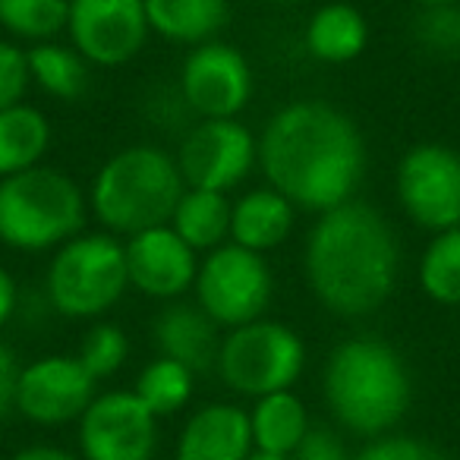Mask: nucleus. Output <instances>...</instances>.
Segmentation results:
<instances>
[{"instance_id":"f03ea898","label":"nucleus","mask_w":460,"mask_h":460,"mask_svg":"<svg viewBox=\"0 0 460 460\" xmlns=\"http://www.w3.org/2000/svg\"><path fill=\"white\" fill-rule=\"evenodd\" d=\"M303 271L313 296L341 319H363L391 300L401 278V243L388 217L369 202L315 215L303 246Z\"/></svg>"},{"instance_id":"7ed1b4c3","label":"nucleus","mask_w":460,"mask_h":460,"mask_svg":"<svg viewBox=\"0 0 460 460\" xmlns=\"http://www.w3.org/2000/svg\"><path fill=\"white\" fill-rule=\"evenodd\" d=\"M322 397L344 432L369 441L403 422L413 403V378L394 344L357 334L328 353Z\"/></svg>"},{"instance_id":"9d476101","label":"nucleus","mask_w":460,"mask_h":460,"mask_svg":"<svg viewBox=\"0 0 460 460\" xmlns=\"http://www.w3.org/2000/svg\"><path fill=\"white\" fill-rule=\"evenodd\" d=\"M173 158L192 190L234 192L259 167V139L240 117L196 120Z\"/></svg>"},{"instance_id":"c756f323","label":"nucleus","mask_w":460,"mask_h":460,"mask_svg":"<svg viewBox=\"0 0 460 460\" xmlns=\"http://www.w3.org/2000/svg\"><path fill=\"white\" fill-rule=\"evenodd\" d=\"M350 460H451L432 447L429 441L413 438V435H401V432H388L369 438Z\"/></svg>"},{"instance_id":"aec40b11","label":"nucleus","mask_w":460,"mask_h":460,"mask_svg":"<svg viewBox=\"0 0 460 460\" xmlns=\"http://www.w3.org/2000/svg\"><path fill=\"white\" fill-rule=\"evenodd\" d=\"M152 35L196 48L215 41L230 20V0H142Z\"/></svg>"},{"instance_id":"5701e85b","label":"nucleus","mask_w":460,"mask_h":460,"mask_svg":"<svg viewBox=\"0 0 460 460\" xmlns=\"http://www.w3.org/2000/svg\"><path fill=\"white\" fill-rule=\"evenodd\" d=\"M230 211H234L230 192L186 186L167 224L177 230L180 240H186L199 256H205V252L230 243Z\"/></svg>"},{"instance_id":"9b49d317","label":"nucleus","mask_w":460,"mask_h":460,"mask_svg":"<svg viewBox=\"0 0 460 460\" xmlns=\"http://www.w3.org/2000/svg\"><path fill=\"white\" fill-rule=\"evenodd\" d=\"M177 92L196 120H227L250 108L256 76L240 48L215 39L190 48L180 66Z\"/></svg>"},{"instance_id":"20e7f679","label":"nucleus","mask_w":460,"mask_h":460,"mask_svg":"<svg viewBox=\"0 0 460 460\" xmlns=\"http://www.w3.org/2000/svg\"><path fill=\"white\" fill-rule=\"evenodd\" d=\"M183 190L177 158L152 142H136L98 167L85 196L89 215L102 230L127 240L139 230L171 221Z\"/></svg>"},{"instance_id":"4c0bfd02","label":"nucleus","mask_w":460,"mask_h":460,"mask_svg":"<svg viewBox=\"0 0 460 460\" xmlns=\"http://www.w3.org/2000/svg\"><path fill=\"white\" fill-rule=\"evenodd\" d=\"M454 29H457V45H460V7H457V20H454Z\"/></svg>"},{"instance_id":"f704fd0d","label":"nucleus","mask_w":460,"mask_h":460,"mask_svg":"<svg viewBox=\"0 0 460 460\" xmlns=\"http://www.w3.org/2000/svg\"><path fill=\"white\" fill-rule=\"evenodd\" d=\"M10 460H83V457L58 445H29V447H20Z\"/></svg>"},{"instance_id":"2eb2a0df","label":"nucleus","mask_w":460,"mask_h":460,"mask_svg":"<svg viewBox=\"0 0 460 460\" xmlns=\"http://www.w3.org/2000/svg\"><path fill=\"white\" fill-rule=\"evenodd\" d=\"M123 252H127L129 288L158 303L183 300L196 284L199 259H202L186 240H180L171 224H158L127 237Z\"/></svg>"},{"instance_id":"6e6552de","label":"nucleus","mask_w":460,"mask_h":460,"mask_svg":"<svg viewBox=\"0 0 460 460\" xmlns=\"http://www.w3.org/2000/svg\"><path fill=\"white\" fill-rule=\"evenodd\" d=\"M196 306L230 332L246 322L265 319L275 296V275L262 252L224 243L199 259V275L192 284Z\"/></svg>"},{"instance_id":"f3484780","label":"nucleus","mask_w":460,"mask_h":460,"mask_svg":"<svg viewBox=\"0 0 460 460\" xmlns=\"http://www.w3.org/2000/svg\"><path fill=\"white\" fill-rule=\"evenodd\" d=\"M221 338V328L196 303H164L152 319V344L158 347V357L177 359V363L190 366L196 376L215 369Z\"/></svg>"},{"instance_id":"bb28decb","label":"nucleus","mask_w":460,"mask_h":460,"mask_svg":"<svg viewBox=\"0 0 460 460\" xmlns=\"http://www.w3.org/2000/svg\"><path fill=\"white\" fill-rule=\"evenodd\" d=\"M70 0H0V29L13 41H54L66 32Z\"/></svg>"},{"instance_id":"b1692460","label":"nucleus","mask_w":460,"mask_h":460,"mask_svg":"<svg viewBox=\"0 0 460 460\" xmlns=\"http://www.w3.org/2000/svg\"><path fill=\"white\" fill-rule=\"evenodd\" d=\"M29 76L32 85H39L48 98L58 102H76L89 92L92 83V64L64 41H41V45L26 48Z\"/></svg>"},{"instance_id":"4468645a","label":"nucleus","mask_w":460,"mask_h":460,"mask_svg":"<svg viewBox=\"0 0 460 460\" xmlns=\"http://www.w3.org/2000/svg\"><path fill=\"white\" fill-rule=\"evenodd\" d=\"M98 394V382L85 372L76 353H48L20 366L16 413L35 426L76 422Z\"/></svg>"},{"instance_id":"393cba45","label":"nucleus","mask_w":460,"mask_h":460,"mask_svg":"<svg viewBox=\"0 0 460 460\" xmlns=\"http://www.w3.org/2000/svg\"><path fill=\"white\" fill-rule=\"evenodd\" d=\"M192 391H196V372L171 357L148 359L133 385V394L139 397L158 420L180 413V410L192 401Z\"/></svg>"},{"instance_id":"c9c22d12","label":"nucleus","mask_w":460,"mask_h":460,"mask_svg":"<svg viewBox=\"0 0 460 460\" xmlns=\"http://www.w3.org/2000/svg\"><path fill=\"white\" fill-rule=\"evenodd\" d=\"M420 7H460V0H416Z\"/></svg>"},{"instance_id":"6ab92c4d","label":"nucleus","mask_w":460,"mask_h":460,"mask_svg":"<svg viewBox=\"0 0 460 460\" xmlns=\"http://www.w3.org/2000/svg\"><path fill=\"white\" fill-rule=\"evenodd\" d=\"M303 45L306 54L319 64L328 66H344L353 64L369 45V22L347 0H332L313 10L303 32Z\"/></svg>"},{"instance_id":"e433bc0d","label":"nucleus","mask_w":460,"mask_h":460,"mask_svg":"<svg viewBox=\"0 0 460 460\" xmlns=\"http://www.w3.org/2000/svg\"><path fill=\"white\" fill-rule=\"evenodd\" d=\"M246 460H290V457H275V454H262V451H252Z\"/></svg>"},{"instance_id":"473e14b6","label":"nucleus","mask_w":460,"mask_h":460,"mask_svg":"<svg viewBox=\"0 0 460 460\" xmlns=\"http://www.w3.org/2000/svg\"><path fill=\"white\" fill-rule=\"evenodd\" d=\"M16 378H20V363L10 347L0 344V420H7L16 410Z\"/></svg>"},{"instance_id":"58836bf2","label":"nucleus","mask_w":460,"mask_h":460,"mask_svg":"<svg viewBox=\"0 0 460 460\" xmlns=\"http://www.w3.org/2000/svg\"><path fill=\"white\" fill-rule=\"evenodd\" d=\"M275 4H300V0H275Z\"/></svg>"},{"instance_id":"c85d7f7f","label":"nucleus","mask_w":460,"mask_h":460,"mask_svg":"<svg viewBox=\"0 0 460 460\" xmlns=\"http://www.w3.org/2000/svg\"><path fill=\"white\" fill-rule=\"evenodd\" d=\"M454 20H457V7H422V13L413 22V39L420 41L426 54L454 58V54H460Z\"/></svg>"},{"instance_id":"7c9ffc66","label":"nucleus","mask_w":460,"mask_h":460,"mask_svg":"<svg viewBox=\"0 0 460 460\" xmlns=\"http://www.w3.org/2000/svg\"><path fill=\"white\" fill-rule=\"evenodd\" d=\"M29 85L32 76H29L26 48H20L13 39H0V111L26 102Z\"/></svg>"},{"instance_id":"a211bd4d","label":"nucleus","mask_w":460,"mask_h":460,"mask_svg":"<svg viewBox=\"0 0 460 460\" xmlns=\"http://www.w3.org/2000/svg\"><path fill=\"white\" fill-rule=\"evenodd\" d=\"M294 224H296V205L288 196H281L275 186L269 183L256 186V190L234 199L230 243L269 256L271 250L288 243V237L294 234Z\"/></svg>"},{"instance_id":"dca6fc26","label":"nucleus","mask_w":460,"mask_h":460,"mask_svg":"<svg viewBox=\"0 0 460 460\" xmlns=\"http://www.w3.org/2000/svg\"><path fill=\"white\" fill-rule=\"evenodd\" d=\"M256 451L250 413L237 403L211 401L186 416L173 460H246Z\"/></svg>"},{"instance_id":"2f4dec72","label":"nucleus","mask_w":460,"mask_h":460,"mask_svg":"<svg viewBox=\"0 0 460 460\" xmlns=\"http://www.w3.org/2000/svg\"><path fill=\"white\" fill-rule=\"evenodd\" d=\"M353 454L347 451L344 438L338 429L325 426V422H313L290 460H350Z\"/></svg>"},{"instance_id":"0eeeda50","label":"nucleus","mask_w":460,"mask_h":460,"mask_svg":"<svg viewBox=\"0 0 460 460\" xmlns=\"http://www.w3.org/2000/svg\"><path fill=\"white\" fill-rule=\"evenodd\" d=\"M306 369V344L290 325L275 319H256L224 332L215 372L230 391L265 397L296 388Z\"/></svg>"},{"instance_id":"a878e982","label":"nucleus","mask_w":460,"mask_h":460,"mask_svg":"<svg viewBox=\"0 0 460 460\" xmlns=\"http://www.w3.org/2000/svg\"><path fill=\"white\" fill-rule=\"evenodd\" d=\"M416 284L438 306H460V227L432 234L416 262Z\"/></svg>"},{"instance_id":"412c9836","label":"nucleus","mask_w":460,"mask_h":460,"mask_svg":"<svg viewBox=\"0 0 460 460\" xmlns=\"http://www.w3.org/2000/svg\"><path fill=\"white\" fill-rule=\"evenodd\" d=\"M246 413H250L252 447L262 454H275V457H290L313 426L306 403L294 388L256 397Z\"/></svg>"},{"instance_id":"f257e3e1","label":"nucleus","mask_w":460,"mask_h":460,"mask_svg":"<svg viewBox=\"0 0 460 460\" xmlns=\"http://www.w3.org/2000/svg\"><path fill=\"white\" fill-rule=\"evenodd\" d=\"M259 171L296 211L322 215L357 199L366 173L363 133L334 104L313 98L290 102L262 127Z\"/></svg>"},{"instance_id":"1a4fd4ad","label":"nucleus","mask_w":460,"mask_h":460,"mask_svg":"<svg viewBox=\"0 0 460 460\" xmlns=\"http://www.w3.org/2000/svg\"><path fill=\"white\" fill-rule=\"evenodd\" d=\"M401 211L429 234L460 227V152L445 142L407 148L394 171Z\"/></svg>"},{"instance_id":"cd10ccee","label":"nucleus","mask_w":460,"mask_h":460,"mask_svg":"<svg viewBox=\"0 0 460 460\" xmlns=\"http://www.w3.org/2000/svg\"><path fill=\"white\" fill-rule=\"evenodd\" d=\"M76 359L85 366V372L95 382L114 378L129 359V334L114 322L95 319L89 332L83 334V341H79Z\"/></svg>"},{"instance_id":"ddd939ff","label":"nucleus","mask_w":460,"mask_h":460,"mask_svg":"<svg viewBox=\"0 0 460 460\" xmlns=\"http://www.w3.org/2000/svg\"><path fill=\"white\" fill-rule=\"evenodd\" d=\"M148 20L142 0H70L66 13V39L70 45L102 70L136 60L146 48Z\"/></svg>"},{"instance_id":"72a5a7b5","label":"nucleus","mask_w":460,"mask_h":460,"mask_svg":"<svg viewBox=\"0 0 460 460\" xmlns=\"http://www.w3.org/2000/svg\"><path fill=\"white\" fill-rule=\"evenodd\" d=\"M16 309H20V288H16V278L10 275V269L0 265V332L13 322Z\"/></svg>"},{"instance_id":"f8f14e48","label":"nucleus","mask_w":460,"mask_h":460,"mask_svg":"<svg viewBox=\"0 0 460 460\" xmlns=\"http://www.w3.org/2000/svg\"><path fill=\"white\" fill-rule=\"evenodd\" d=\"M76 426L83 460H155L158 454V416L133 391L95 394Z\"/></svg>"},{"instance_id":"4be33fe9","label":"nucleus","mask_w":460,"mask_h":460,"mask_svg":"<svg viewBox=\"0 0 460 460\" xmlns=\"http://www.w3.org/2000/svg\"><path fill=\"white\" fill-rule=\"evenodd\" d=\"M54 129L39 108L20 102L0 111V180L45 164Z\"/></svg>"},{"instance_id":"39448f33","label":"nucleus","mask_w":460,"mask_h":460,"mask_svg":"<svg viewBox=\"0 0 460 460\" xmlns=\"http://www.w3.org/2000/svg\"><path fill=\"white\" fill-rule=\"evenodd\" d=\"M89 196L58 167L0 180V243L16 252H54L85 230Z\"/></svg>"},{"instance_id":"423d86ee","label":"nucleus","mask_w":460,"mask_h":460,"mask_svg":"<svg viewBox=\"0 0 460 460\" xmlns=\"http://www.w3.org/2000/svg\"><path fill=\"white\" fill-rule=\"evenodd\" d=\"M129 290L123 240L108 230H83L58 246L45 271L48 306L64 319L95 322Z\"/></svg>"}]
</instances>
